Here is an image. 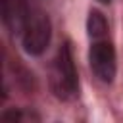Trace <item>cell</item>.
<instances>
[{
    "label": "cell",
    "mask_w": 123,
    "mask_h": 123,
    "mask_svg": "<svg viewBox=\"0 0 123 123\" xmlns=\"http://www.w3.org/2000/svg\"><path fill=\"white\" fill-rule=\"evenodd\" d=\"M50 88H52L54 96L60 100H71L79 92V77H77L75 60H73V52H71L69 42H63L58 48L56 58L52 60Z\"/></svg>",
    "instance_id": "1"
},
{
    "label": "cell",
    "mask_w": 123,
    "mask_h": 123,
    "mask_svg": "<svg viewBox=\"0 0 123 123\" xmlns=\"http://www.w3.org/2000/svg\"><path fill=\"white\" fill-rule=\"evenodd\" d=\"M19 35L25 52L31 56H40L50 44V37H52V25L48 15L38 8H31Z\"/></svg>",
    "instance_id": "2"
},
{
    "label": "cell",
    "mask_w": 123,
    "mask_h": 123,
    "mask_svg": "<svg viewBox=\"0 0 123 123\" xmlns=\"http://www.w3.org/2000/svg\"><path fill=\"white\" fill-rule=\"evenodd\" d=\"M88 63L92 73L102 81V83H111L117 71V58H115V48L113 44L104 37V38H94L88 50Z\"/></svg>",
    "instance_id": "3"
},
{
    "label": "cell",
    "mask_w": 123,
    "mask_h": 123,
    "mask_svg": "<svg viewBox=\"0 0 123 123\" xmlns=\"http://www.w3.org/2000/svg\"><path fill=\"white\" fill-rule=\"evenodd\" d=\"M27 0H2V21L12 33H21L29 13Z\"/></svg>",
    "instance_id": "4"
},
{
    "label": "cell",
    "mask_w": 123,
    "mask_h": 123,
    "mask_svg": "<svg viewBox=\"0 0 123 123\" xmlns=\"http://www.w3.org/2000/svg\"><path fill=\"white\" fill-rule=\"evenodd\" d=\"M86 31H88V37L94 40V38H104L106 33H108V23H106V17L96 12V10H90L88 17H86Z\"/></svg>",
    "instance_id": "5"
},
{
    "label": "cell",
    "mask_w": 123,
    "mask_h": 123,
    "mask_svg": "<svg viewBox=\"0 0 123 123\" xmlns=\"http://www.w3.org/2000/svg\"><path fill=\"white\" fill-rule=\"evenodd\" d=\"M98 2H100V4H110L111 0H98Z\"/></svg>",
    "instance_id": "6"
}]
</instances>
